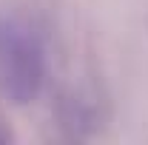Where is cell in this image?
I'll use <instances>...</instances> for the list:
<instances>
[{
    "label": "cell",
    "mask_w": 148,
    "mask_h": 145,
    "mask_svg": "<svg viewBox=\"0 0 148 145\" xmlns=\"http://www.w3.org/2000/svg\"><path fill=\"white\" fill-rule=\"evenodd\" d=\"M46 80V51L37 29L17 14H0V94L14 103H32Z\"/></svg>",
    "instance_id": "1"
},
{
    "label": "cell",
    "mask_w": 148,
    "mask_h": 145,
    "mask_svg": "<svg viewBox=\"0 0 148 145\" xmlns=\"http://www.w3.org/2000/svg\"><path fill=\"white\" fill-rule=\"evenodd\" d=\"M6 140H9V131H3V128H0V142H6Z\"/></svg>",
    "instance_id": "2"
}]
</instances>
